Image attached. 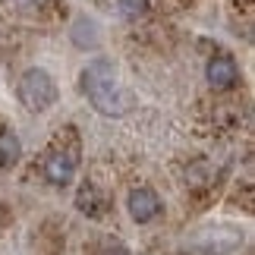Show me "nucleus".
I'll return each mask as SVG.
<instances>
[{
  "label": "nucleus",
  "instance_id": "obj_3",
  "mask_svg": "<svg viewBox=\"0 0 255 255\" xmlns=\"http://www.w3.org/2000/svg\"><path fill=\"white\" fill-rule=\"evenodd\" d=\"M243 246V230L230 227V224H214L199 233H192L189 252L192 255H233Z\"/></svg>",
  "mask_w": 255,
  "mask_h": 255
},
{
  "label": "nucleus",
  "instance_id": "obj_10",
  "mask_svg": "<svg viewBox=\"0 0 255 255\" xmlns=\"http://www.w3.org/2000/svg\"><path fill=\"white\" fill-rule=\"evenodd\" d=\"M120 6H123L129 16H142V13H148V0H120Z\"/></svg>",
  "mask_w": 255,
  "mask_h": 255
},
{
  "label": "nucleus",
  "instance_id": "obj_11",
  "mask_svg": "<svg viewBox=\"0 0 255 255\" xmlns=\"http://www.w3.org/2000/svg\"><path fill=\"white\" fill-rule=\"evenodd\" d=\"M101 255H129V252H126V246H123V243H107Z\"/></svg>",
  "mask_w": 255,
  "mask_h": 255
},
{
  "label": "nucleus",
  "instance_id": "obj_8",
  "mask_svg": "<svg viewBox=\"0 0 255 255\" xmlns=\"http://www.w3.org/2000/svg\"><path fill=\"white\" fill-rule=\"evenodd\" d=\"M70 35H73V44L76 47H82V51H95L98 44H101V25L95 22V19H76L73 28H70Z\"/></svg>",
  "mask_w": 255,
  "mask_h": 255
},
{
  "label": "nucleus",
  "instance_id": "obj_6",
  "mask_svg": "<svg viewBox=\"0 0 255 255\" xmlns=\"http://www.w3.org/2000/svg\"><path fill=\"white\" fill-rule=\"evenodd\" d=\"M205 79H208L211 88H233L240 82V66L233 57H211L208 66H205Z\"/></svg>",
  "mask_w": 255,
  "mask_h": 255
},
{
  "label": "nucleus",
  "instance_id": "obj_4",
  "mask_svg": "<svg viewBox=\"0 0 255 255\" xmlns=\"http://www.w3.org/2000/svg\"><path fill=\"white\" fill-rule=\"evenodd\" d=\"M76 164H79V151L76 148H54L44 158V176L51 186H70L76 176Z\"/></svg>",
  "mask_w": 255,
  "mask_h": 255
},
{
  "label": "nucleus",
  "instance_id": "obj_2",
  "mask_svg": "<svg viewBox=\"0 0 255 255\" xmlns=\"http://www.w3.org/2000/svg\"><path fill=\"white\" fill-rule=\"evenodd\" d=\"M16 95H19V101H22L25 111H32V114H44V111H51V107L57 104V82H54V76L41 70V66H32V70H25L22 76H19V85H16Z\"/></svg>",
  "mask_w": 255,
  "mask_h": 255
},
{
  "label": "nucleus",
  "instance_id": "obj_1",
  "mask_svg": "<svg viewBox=\"0 0 255 255\" xmlns=\"http://www.w3.org/2000/svg\"><path fill=\"white\" fill-rule=\"evenodd\" d=\"M82 92L92 107L104 117H126L135 107L132 92L120 82L111 60H92L82 70Z\"/></svg>",
  "mask_w": 255,
  "mask_h": 255
},
{
  "label": "nucleus",
  "instance_id": "obj_5",
  "mask_svg": "<svg viewBox=\"0 0 255 255\" xmlns=\"http://www.w3.org/2000/svg\"><path fill=\"white\" fill-rule=\"evenodd\" d=\"M126 211L135 224H151L161 214V199L158 192L148 189V186H135V189L126 195Z\"/></svg>",
  "mask_w": 255,
  "mask_h": 255
},
{
  "label": "nucleus",
  "instance_id": "obj_7",
  "mask_svg": "<svg viewBox=\"0 0 255 255\" xmlns=\"http://www.w3.org/2000/svg\"><path fill=\"white\" fill-rule=\"evenodd\" d=\"M76 208H79L85 218H104V211H107V195L98 189L95 183H82L79 192H76Z\"/></svg>",
  "mask_w": 255,
  "mask_h": 255
},
{
  "label": "nucleus",
  "instance_id": "obj_9",
  "mask_svg": "<svg viewBox=\"0 0 255 255\" xmlns=\"http://www.w3.org/2000/svg\"><path fill=\"white\" fill-rule=\"evenodd\" d=\"M19 154H22V148H19V139H16V135L13 132H0V167L16 164Z\"/></svg>",
  "mask_w": 255,
  "mask_h": 255
}]
</instances>
